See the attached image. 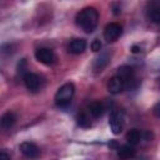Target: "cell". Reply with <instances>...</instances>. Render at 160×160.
I'll list each match as a JSON object with an SVG mask.
<instances>
[{
	"label": "cell",
	"instance_id": "1",
	"mask_svg": "<svg viewBox=\"0 0 160 160\" xmlns=\"http://www.w3.org/2000/svg\"><path fill=\"white\" fill-rule=\"evenodd\" d=\"M76 24L85 31V32H92L98 25L99 20V14L95 8L88 6L84 8L81 11L78 12L76 15Z\"/></svg>",
	"mask_w": 160,
	"mask_h": 160
},
{
	"label": "cell",
	"instance_id": "2",
	"mask_svg": "<svg viewBox=\"0 0 160 160\" xmlns=\"http://www.w3.org/2000/svg\"><path fill=\"white\" fill-rule=\"evenodd\" d=\"M75 92V86L71 82H66L62 86H60L55 94V104L60 108L68 106L74 96Z\"/></svg>",
	"mask_w": 160,
	"mask_h": 160
},
{
	"label": "cell",
	"instance_id": "3",
	"mask_svg": "<svg viewBox=\"0 0 160 160\" xmlns=\"http://www.w3.org/2000/svg\"><path fill=\"white\" fill-rule=\"evenodd\" d=\"M118 76L124 81V85L126 89H135L139 84L135 78L134 70L130 66H120L118 69Z\"/></svg>",
	"mask_w": 160,
	"mask_h": 160
},
{
	"label": "cell",
	"instance_id": "4",
	"mask_svg": "<svg viewBox=\"0 0 160 160\" xmlns=\"http://www.w3.org/2000/svg\"><path fill=\"white\" fill-rule=\"evenodd\" d=\"M109 124H110V129L111 131L118 135L124 129V112L119 109H114L110 114V120H109Z\"/></svg>",
	"mask_w": 160,
	"mask_h": 160
},
{
	"label": "cell",
	"instance_id": "5",
	"mask_svg": "<svg viewBox=\"0 0 160 160\" xmlns=\"http://www.w3.org/2000/svg\"><path fill=\"white\" fill-rule=\"evenodd\" d=\"M122 34V28L116 24V22H110L106 25L105 30H104V38L108 42H114L116 41Z\"/></svg>",
	"mask_w": 160,
	"mask_h": 160
},
{
	"label": "cell",
	"instance_id": "6",
	"mask_svg": "<svg viewBox=\"0 0 160 160\" xmlns=\"http://www.w3.org/2000/svg\"><path fill=\"white\" fill-rule=\"evenodd\" d=\"M35 58L39 62L45 65H51L55 61V54L49 48H39L35 50Z\"/></svg>",
	"mask_w": 160,
	"mask_h": 160
},
{
	"label": "cell",
	"instance_id": "7",
	"mask_svg": "<svg viewBox=\"0 0 160 160\" xmlns=\"http://www.w3.org/2000/svg\"><path fill=\"white\" fill-rule=\"evenodd\" d=\"M22 79H24V84L26 89L30 91H38L41 88V78L38 74L28 72Z\"/></svg>",
	"mask_w": 160,
	"mask_h": 160
},
{
	"label": "cell",
	"instance_id": "8",
	"mask_svg": "<svg viewBox=\"0 0 160 160\" xmlns=\"http://www.w3.org/2000/svg\"><path fill=\"white\" fill-rule=\"evenodd\" d=\"M20 151L22 155H25L26 158L29 159H35L40 155V149L34 144V142H30V141H24L20 144L19 146Z\"/></svg>",
	"mask_w": 160,
	"mask_h": 160
},
{
	"label": "cell",
	"instance_id": "9",
	"mask_svg": "<svg viewBox=\"0 0 160 160\" xmlns=\"http://www.w3.org/2000/svg\"><path fill=\"white\" fill-rule=\"evenodd\" d=\"M110 58H111V54H110L109 51H102V52H100V55H99V56L95 59V61H94V65H92L94 70H95V71H102V69L109 64Z\"/></svg>",
	"mask_w": 160,
	"mask_h": 160
},
{
	"label": "cell",
	"instance_id": "10",
	"mask_svg": "<svg viewBox=\"0 0 160 160\" xmlns=\"http://www.w3.org/2000/svg\"><path fill=\"white\" fill-rule=\"evenodd\" d=\"M124 89H125L124 81H122L118 75L112 76V78L108 81V90H109L111 94H119V92H121Z\"/></svg>",
	"mask_w": 160,
	"mask_h": 160
},
{
	"label": "cell",
	"instance_id": "11",
	"mask_svg": "<svg viewBox=\"0 0 160 160\" xmlns=\"http://www.w3.org/2000/svg\"><path fill=\"white\" fill-rule=\"evenodd\" d=\"M86 49V41L84 39H74L69 45V51L72 54H81Z\"/></svg>",
	"mask_w": 160,
	"mask_h": 160
},
{
	"label": "cell",
	"instance_id": "12",
	"mask_svg": "<svg viewBox=\"0 0 160 160\" xmlns=\"http://www.w3.org/2000/svg\"><path fill=\"white\" fill-rule=\"evenodd\" d=\"M135 155V150L131 145H122L118 149V156L121 160H128L131 159Z\"/></svg>",
	"mask_w": 160,
	"mask_h": 160
},
{
	"label": "cell",
	"instance_id": "13",
	"mask_svg": "<svg viewBox=\"0 0 160 160\" xmlns=\"http://www.w3.org/2000/svg\"><path fill=\"white\" fill-rule=\"evenodd\" d=\"M16 121V116L14 112L11 111H6L5 114H2L1 116V126L4 129H10Z\"/></svg>",
	"mask_w": 160,
	"mask_h": 160
},
{
	"label": "cell",
	"instance_id": "14",
	"mask_svg": "<svg viewBox=\"0 0 160 160\" xmlns=\"http://www.w3.org/2000/svg\"><path fill=\"white\" fill-rule=\"evenodd\" d=\"M104 110H105V106H104V104L100 102V101H92V102L89 105V112H90L94 118L101 116L102 112H104Z\"/></svg>",
	"mask_w": 160,
	"mask_h": 160
},
{
	"label": "cell",
	"instance_id": "15",
	"mask_svg": "<svg viewBox=\"0 0 160 160\" xmlns=\"http://www.w3.org/2000/svg\"><path fill=\"white\" fill-rule=\"evenodd\" d=\"M126 140H128L129 145L134 146V145H136V144L140 142V140H141V132L139 130H136V129H132V130H130L126 134Z\"/></svg>",
	"mask_w": 160,
	"mask_h": 160
},
{
	"label": "cell",
	"instance_id": "16",
	"mask_svg": "<svg viewBox=\"0 0 160 160\" xmlns=\"http://www.w3.org/2000/svg\"><path fill=\"white\" fill-rule=\"evenodd\" d=\"M149 16H150V19H151L154 22H156V24L160 25V4H159V2L152 4V5L150 6Z\"/></svg>",
	"mask_w": 160,
	"mask_h": 160
},
{
	"label": "cell",
	"instance_id": "17",
	"mask_svg": "<svg viewBox=\"0 0 160 160\" xmlns=\"http://www.w3.org/2000/svg\"><path fill=\"white\" fill-rule=\"evenodd\" d=\"M78 124H79L80 126H82V128H88V126L91 125L89 118H88L86 114H84V112H81V114L78 115Z\"/></svg>",
	"mask_w": 160,
	"mask_h": 160
},
{
	"label": "cell",
	"instance_id": "18",
	"mask_svg": "<svg viewBox=\"0 0 160 160\" xmlns=\"http://www.w3.org/2000/svg\"><path fill=\"white\" fill-rule=\"evenodd\" d=\"M25 66H26V61H25V59L20 60V62H19V65H18V72H19V74H21V75H22V78L28 74V72L25 71V70H26V69H25Z\"/></svg>",
	"mask_w": 160,
	"mask_h": 160
},
{
	"label": "cell",
	"instance_id": "19",
	"mask_svg": "<svg viewBox=\"0 0 160 160\" xmlns=\"http://www.w3.org/2000/svg\"><path fill=\"white\" fill-rule=\"evenodd\" d=\"M101 41L99 40V39H95L92 42H91V50L92 51H95V52H98V51H100L101 50Z\"/></svg>",
	"mask_w": 160,
	"mask_h": 160
},
{
	"label": "cell",
	"instance_id": "20",
	"mask_svg": "<svg viewBox=\"0 0 160 160\" xmlns=\"http://www.w3.org/2000/svg\"><path fill=\"white\" fill-rule=\"evenodd\" d=\"M152 132H150V131H144V132H141V139L144 138L146 141H151V139H152Z\"/></svg>",
	"mask_w": 160,
	"mask_h": 160
},
{
	"label": "cell",
	"instance_id": "21",
	"mask_svg": "<svg viewBox=\"0 0 160 160\" xmlns=\"http://www.w3.org/2000/svg\"><path fill=\"white\" fill-rule=\"evenodd\" d=\"M152 112L156 118H160V102H158L154 108H152Z\"/></svg>",
	"mask_w": 160,
	"mask_h": 160
},
{
	"label": "cell",
	"instance_id": "22",
	"mask_svg": "<svg viewBox=\"0 0 160 160\" xmlns=\"http://www.w3.org/2000/svg\"><path fill=\"white\" fill-rule=\"evenodd\" d=\"M0 160H11V159H10V156L8 155V152L1 151V152H0Z\"/></svg>",
	"mask_w": 160,
	"mask_h": 160
},
{
	"label": "cell",
	"instance_id": "23",
	"mask_svg": "<svg viewBox=\"0 0 160 160\" xmlns=\"http://www.w3.org/2000/svg\"><path fill=\"white\" fill-rule=\"evenodd\" d=\"M131 51H132V52H139V51H141V49H140L139 46H136V45H134V46L131 48Z\"/></svg>",
	"mask_w": 160,
	"mask_h": 160
}]
</instances>
